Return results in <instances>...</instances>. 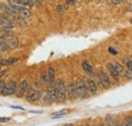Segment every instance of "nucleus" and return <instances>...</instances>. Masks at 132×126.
Listing matches in <instances>:
<instances>
[{"instance_id":"cd10ccee","label":"nucleus","mask_w":132,"mask_h":126,"mask_svg":"<svg viewBox=\"0 0 132 126\" xmlns=\"http://www.w3.org/2000/svg\"><path fill=\"white\" fill-rule=\"evenodd\" d=\"M10 120V118H8V117H0V122H8Z\"/></svg>"},{"instance_id":"c756f323","label":"nucleus","mask_w":132,"mask_h":126,"mask_svg":"<svg viewBox=\"0 0 132 126\" xmlns=\"http://www.w3.org/2000/svg\"><path fill=\"white\" fill-rule=\"evenodd\" d=\"M66 2H67L68 4H71V5L74 4V1H73V0H66Z\"/></svg>"},{"instance_id":"7ed1b4c3","label":"nucleus","mask_w":132,"mask_h":126,"mask_svg":"<svg viewBox=\"0 0 132 126\" xmlns=\"http://www.w3.org/2000/svg\"><path fill=\"white\" fill-rule=\"evenodd\" d=\"M75 88H76V94L77 97L80 99H84L87 97V89L85 86V83L81 78H77L75 81Z\"/></svg>"},{"instance_id":"4468645a","label":"nucleus","mask_w":132,"mask_h":126,"mask_svg":"<svg viewBox=\"0 0 132 126\" xmlns=\"http://www.w3.org/2000/svg\"><path fill=\"white\" fill-rule=\"evenodd\" d=\"M18 61V58L15 57H12V58H8V59H2L1 61V65H4V66H8V65H12L15 62Z\"/></svg>"},{"instance_id":"6e6552de","label":"nucleus","mask_w":132,"mask_h":126,"mask_svg":"<svg viewBox=\"0 0 132 126\" xmlns=\"http://www.w3.org/2000/svg\"><path fill=\"white\" fill-rule=\"evenodd\" d=\"M47 100L50 103H53L57 100V96H56V89L54 84H51L47 91Z\"/></svg>"},{"instance_id":"1a4fd4ad","label":"nucleus","mask_w":132,"mask_h":126,"mask_svg":"<svg viewBox=\"0 0 132 126\" xmlns=\"http://www.w3.org/2000/svg\"><path fill=\"white\" fill-rule=\"evenodd\" d=\"M99 79L103 88L107 89V88L110 86V79H109V77L107 76V74L104 71H101L99 73Z\"/></svg>"},{"instance_id":"b1692460","label":"nucleus","mask_w":132,"mask_h":126,"mask_svg":"<svg viewBox=\"0 0 132 126\" xmlns=\"http://www.w3.org/2000/svg\"><path fill=\"white\" fill-rule=\"evenodd\" d=\"M8 1V4L11 5V6H19V2L17 0H7Z\"/></svg>"},{"instance_id":"f257e3e1","label":"nucleus","mask_w":132,"mask_h":126,"mask_svg":"<svg viewBox=\"0 0 132 126\" xmlns=\"http://www.w3.org/2000/svg\"><path fill=\"white\" fill-rule=\"evenodd\" d=\"M55 89H56V96H57V101L62 103L64 102L66 99V85L64 84L62 79H58L55 82Z\"/></svg>"},{"instance_id":"423d86ee","label":"nucleus","mask_w":132,"mask_h":126,"mask_svg":"<svg viewBox=\"0 0 132 126\" xmlns=\"http://www.w3.org/2000/svg\"><path fill=\"white\" fill-rule=\"evenodd\" d=\"M28 86H29V83H28V80L27 79H22L16 86V97L17 98H22L27 91H28Z\"/></svg>"},{"instance_id":"6ab92c4d","label":"nucleus","mask_w":132,"mask_h":126,"mask_svg":"<svg viewBox=\"0 0 132 126\" xmlns=\"http://www.w3.org/2000/svg\"><path fill=\"white\" fill-rule=\"evenodd\" d=\"M21 6H32L34 4L33 0H17Z\"/></svg>"},{"instance_id":"ddd939ff","label":"nucleus","mask_w":132,"mask_h":126,"mask_svg":"<svg viewBox=\"0 0 132 126\" xmlns=\"http://www.w3.org/2000/svg\"><path fill=\"white\" fill-rule=\"evenodd\" d=\"M107 68H108V70H109V72H110V74L112 75V77H114V78L117 80V79L119 78V75H120V73L116 70V68L113 66V64L112 63H109L108 65H107Z\"/></svg>"},{"instance_id":"7c9ffc66","label":"nucleus","mask_w":132,"mask_h":126,"mask_svg":"<svg viewBox=\"0 0 132 126\" xmlns=\"http://www.w3.org/2000/svg\"><path fill=\"white\" fill-rule=\"evenodd\" d=\"M112 3L113 4H119L120 3V0H112Z\"/></svg>"},{"instance_id":"f3484780","label":"nucleus","mask_w":132,"mask_h":126,"mask_svg":"<svg viewBox=\"0 0 132 126\" xmlns=\"http://www.w3.org/2000/svg\"><path fill=\"white\" fill-rule=\"evenodd\" d=\"M81 66H82V69L86 72V73H88V74H90V73H93V67H92V65L89 64V63L87 62L86 60H84L82 61V64H81Z\"/></svg>"},{"instance_id":"412c9836","label":"nucleus","mask_w":132,"mask_h":126,"mask_svg":"<svg viewBox=\"0 0 132 126\" xmlns=\"http://www.w3.org/2000/svg\"><path fill=\"white\" fill-rule=\"evenodd\" d=\"M112 64H113V66L115 67L116 70H117V71H118L120 74L124 72V69H123V66H122V65H120L119 63H117V62H113Z\"/></svg>"},{"instance_id":"f8f14e48","label":"nucleus","mask_w":132,"mask_h":126,"mask_svg":"<svg viewBox=\"0 0 132 126\" xmlns=\"http://www.w3.org/2000/svg\"><path fill=\"white\" fill-rule=\"evenodd\" d=\"M47 74H48V82L50 84H54L55 83V69L50 66L47 70Z\"/></svg>"},{"instance_id":"aec40b11","label":"nucleus","mask_w":132,"mask_h":126,"mask_svg":"<svg viewBox=\"0 0 132 126\" xmlns=\"http://www.w3.org/2000/svg\"><path fill=\"white\" fill-rule=\"evenodd\" d=\"M106 121H107V123L109 125H115L116 124V121L115 119H114V117L111 116V115H107L106 116Z\"/></svg>"},{"instance_id":"c85d7f7f","label":"nucleus","mask_w":132,"mask_h":126,"mask_svg":"<svg viewBox=\"0 0 132 126\" xmlns=\"http://www.w3.org/2000/svg\"><path fill=\"white\" fill-rule=\"evenodd\" d=\"M109 52H110L111 54H113V55H117V53H118L115 49H114V48H112V47L109 48Z\"/></svg>"},{"instance_id":"9d476101","label":"nucleus","mask_w":132,"mask_h":126,"mask_svg":"<svg viewBox=\"0 0 132 126\" xmlns=\"http://www.w3.org/2000/svg\"><path fill=\"white\" fill-rule=\"evenodd\" d=\"M26 99L29 102H35V101H37L39 99V93H38V91L35 90V89H30L28 91L27 96H26Z\"/></svg>"},{"instance_id":"bb28decb","label":"nucleus","mask_w":132,"mask_h":126,"mask_svg":"<svg viewBox=\"0 0 132 126\" xmlns=\"http://www.w3.org/2000/svg\"><path fill=\"white\" fill-rule=\"evenodd\" d=\"M125 75H126V77H127V78H132V71L128 69V70L125 72Z\"/></svg>"},{"instance_id":"a878e982","label":"nucleus","mask_w":132,"mask_h":126,"mask_svg":"<svg viewBox=\"0 0 132 126\" xmlns=\"http://www.w3.org/2000/svg\"><path fill=\"white\" fill-rule=\"evenodd\" d=\"M125 121H126V124H128L129 126H132V118L131 117H126Z\"/></svg>"},{"instance_id":"dca6fc26","label":"nucleus","mask_w":132,"mask_h":126,"mask_svg":"<svg viewBox=\"0 0 132 126\" xmlns=\"http://www.w3.org/2000/svg\"><path fill=\"white\" fill-rule=\"evenodd\" d=\"M0 50L3 51V52H7V51H10L11 50L9 48V46L6 44V42L3 39V37H1V36H0Z\"/></svg>"},{"instance_id":"39448f33","label":"nucleus","mask_w":132,"mask_h":126,"mask_svg":"<svg viewBox=\"0 0 132 126\" xmlns=\"http://www.w3.org/2000/svg\"><path fill=\"white\" fill-rule=\"evenodd\" d=\"M13 28H14L13 21H11L9 18L5 17L4 15H0V30L9 31Z\"/></svg>"},{"instance_id":"a211bd4d","label":"nucleus","mask_w":132,"mask_h":126,"mask_svg":"<svg viewBox=\"0 0 132 126\" xmlns=\"http://www.w3.org/2000/svg\"><path fill=\"white\" fill-rule=\"evenodd\" d=\"M40 80H41L42 83H46V82H48V74H47V72L42 71V72L40 73Z\"/></svg>"},{"instance_id":"473e14b6","label":"nucleus","mask_w":132,"mask_h":126,"mask_svg":"<svg viewBox=\"0 0 132 126\" xmlns=\"http://www.w3.org/2000/svg\"><path fill=\"white\" fill-rule=\"evenodd\" d=\"M130 22L132 23V18H130Z\"/></svg>"},{"instance_id":"2f4dec72","label":"nucleus","mask_w":132,"mask_h":126,"mask_svg":"<svg viewBox=\"0 0 132 126\" xmlns=\"http://www.w3.org/2000/svg\"><path fill=\"white\" fill-rule=\"evenodd\" d=\"M12 108H15V109H19V110H23V108H21V107H18V106H12Z\"/></svg>"},{"instance_id":"0eeeda50","label":"nucleus","mask_w":132,"mask_h":126,"mask_svg":"<svg viewBox=\"0 0 132 126\" xmlns=\"http://www.w3.org/2000/svg\"><path fill=\"white\" fill-rule=\"evenodd\" d=\"M66 93L68 94V98L70 100H74L76 99L77 97V94H76V88H75V83L73 82H68L66 84Z\"/></svg>"},{"instance_id":"393cba45","label":"nucleus","mask_w":132,"mask_h":126,"mask_svg":"<svg viewBox=\"0 0 132 126\" xmlns=\"http://www.w3.org/2000/svg\"><path fill=\"white\" fill-rule=\"evenodd\" d=\"M4 85H5V81L3 79H0V94H2V91L4 89Z\"/></svg>"},{"instance_id":"4be33fe9","label":"nucleus","mask_w":132,"mask_h":126,"mask_svg":"<svg viewBox=\"0 0 132 126\" xmlns=\"http://www.w3.org/2000/svg\"><path fill=\"white\" fill-rule=\"evenodd\" d=\"M123 63L126 65L127 69H129V70H131V71H132V61H130L128 58L124 57V58H123Z\"/></svg>"},{"instance_id":"2eb2a0df","label":"nucleus","mask_w":132,"mask_h":126,"mask_svg":"<svg viewBox=\"0 0 132 126\" xmlns=\"http://www.w3.org/2000/svg\"><path fill=\"white\" fill-rule=\"evenodd\" d=\"M69 113V110H62V111H58V112H55V113H53L52 114V119H57V118H61L62 116H64V115H67Z\"/></svg>"},{"instance_id":"20e7f679","label":"nucleus","mask_w":132,"mask_h":126,"mask_svg":"<svg viewBox=\"0 0 132 126\" xmlns=\"http://www.w3.org/2000/svg\"><path fill=\"white\" fill-rule=\"evenodd\" d=\"M16 86H17V83L15 80H13V79L9 80L7 83H5L4 89H3L1 94L4 96V97H8V96L13 94L16 92Z\"/></svg>"},{"instance_id":"5701e85b","label":"nucleus","mask_w":132,"mask_h":126,"mask_svg":"<svg viewBox=\"0 0 132 126\" xmlns=\"http://www.w3.org/2000/svg\"><path fill=\"white\" fill-rule=\"evenodd\" d=\"M57 12H58L59 14H62V13L64 12V6H63L62 4H58V5H57Z\"/></svg>"},{"instance_id":"f03ea898","label":"nucleus","mask_w":132,"mask_h":126,"mask_svg":"<svg viewBox=\"0 0 132 126\" xmlns=\"http://www.w3.org/2000/svg\"><path fill=\"white\" fill-rule=\"evenodd\" d=\"M2 37H3V39L6 42V44L9 46V48L11 50L18 47V39H17V37L14 34L6 31V33H4V35Z\"/></svg>"},{"instance_id":"9b49d317","label":"nucleus","mask_w":132,"mask_h":126,"mask_svg":"<svg viewBox=\"0 0 132 126\" xmlns=\"http://www.w3.org/2000/svg\"><path fill=\"white\" fill-rule=\"evenodd\" d=\"M84 83H85V86H86V89L92 93V94H95L96 92H97V85H96V83H95V81L93 80V79L90 78H86L84 80Z\"/></svg>"}]
</instances>
